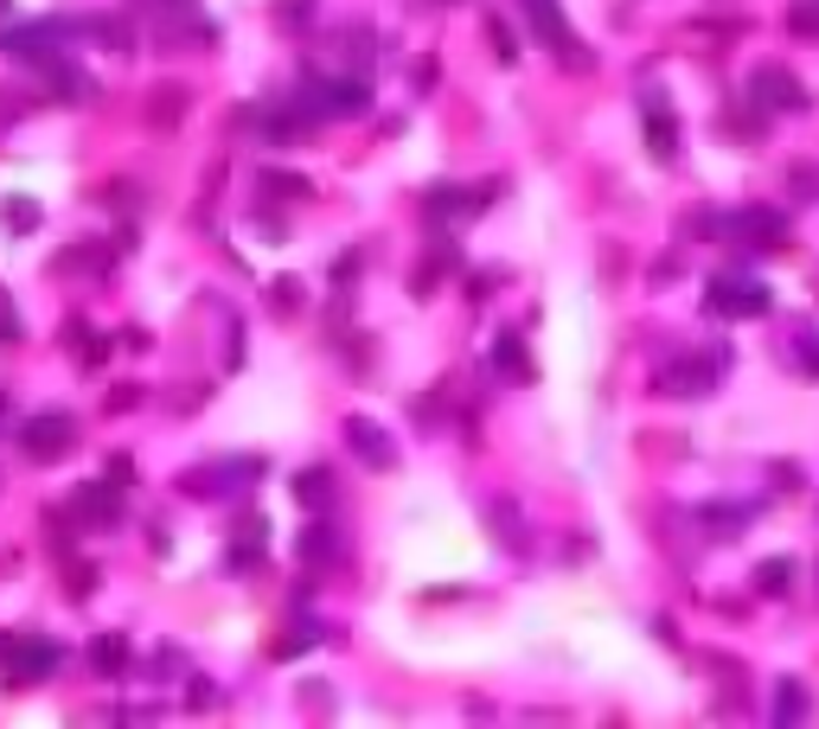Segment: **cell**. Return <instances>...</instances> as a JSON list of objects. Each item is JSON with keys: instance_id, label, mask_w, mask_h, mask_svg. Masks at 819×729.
Wrapping results in <instances>:
<instances>
[{"instance_id": "9c48e42d", "label": "cell", "mask_w": 819, "mask_h": 729, "mask_svg": "<svg viewBox=\"0 0 819 729\" xmlns=\"http://www.w3.org/2000/svg\"><path fill=\"white\" fill-rule=\"evenodd\" d=\"M647 142H653L660 160H672V147H678V122H672V110H666L660 90H647Z\"/></svg>"}, {"instance_id": "30bf717a", "label": "cell", "mask_w": 819, "mask_h": 729, "mask_svg": "<svg viewBox=\"0 0 819 729\" xmlns=\"http://www.w3.org/2000/svg\"><path fill=\"white\" fill-rule=\"evenodd\" d=\"M77 512H83L90 525H115V518H122V506H115V486H83V493H77Z\"/></svg>"}, {"instance_id": "6da1fadb", "label": "cell", "mask_w": 819, "mask_h": 729, "mask_svg": "<svg viewBox=\"0 0 819 729\" xmlns=\"http://www.w3.org/2000/svg\"><path fill=\"white\" fill-rule=\"evenodd\" d=\"M71 441H77V416H65V410H45V416H26V423H20V448H26V461H38V468L65 461Z\"/></svg>"}, {"instance_id": "8992f818", "label": "cell", "mask_w": 819, "mask_h": 729, "mask_svg": "<svg viewBox=\"0 0 819 729\" xmlns=\"http://www.w3.org/2000/svg\"><path fill=\"white\" fill-rule=\"evenodd\" d=\"M749 97H755V103H768V110H800V103H807V97H800V83H794L782 65H762V71H755V83H749Z\"/></svg>"}, {"instance_id": "7402d4cb", "label": "cell", "mask_w": 819, "mask_h": 729, "mask_svg": "<svg viewBox=\"0 0 819 729\" xmlns=\"http://www.w3.org/2000/svg\"><path fill=\"white\" fill-rule=\"evenodd\" d=\"M262 186H269V192H289V199H301V192H307V180H301V173H262Z\"/></svg>"}, {"instance_id": "52a82bcc", "label": "cell", "mask_w": 819, "mask_h": 729, "mask_svg": "<svg viewBox=\"0 0 819 729\" xmlns=\"http://www.w3.org/2000/svg\"><path fill=\"white\" fill-rule=\"evenodd\" d=\"M346 436H352V455H359L366 468H391V461H397V448H391V436L378 429L372 416H352V423H346Z\"/></svg>"}, {"instance_id": "cb8c5ba5", "label": "cell", "mask_w": 819, "mask_h": 729, "mask_svg": "<svg viewBox=\"0 0 819 729\" xmlns=\"http://www.w3.org/2000/svg\"><path fill=\"white\" fill-rule=\"evenodd\" d=\"M787 26H800V33H819V7H794V13H787Z\"/></svg>"}, {"instance_id": "4fadbf2b", "label": "cell", "mask_w": 819, "mask_h": 729, "mask_svg": "<svg viewBox=\"0 0 819 729\" xmlns=\"http://www.w3.org/2000/svg\"><path fill=\"white\" fill-rule=\"evenodd\" d=\"M180 115H187V90H180V83H167V90L154 97V128H173Z\"/></svg>"}, {"instance_id": "7a4b0ae2", "label": "cell", "mask_w": 819, "mask_h": 729, "mask_svg": "<svg viewBox=\"0 0 819 729\" xmlns=\"http://www.w3.org/2000/svg\"><path fill=\"white\" fill-rule=\"evenodd\" d=\"M58 665V640H13L0 633V678L7 685H38Z\"/></svg>"}, {"instance_id": "e0dca14e", "label": "cell", "mask_w": 819, "mask_h": 729, "mask_svg": "<svg viewBox=\"0 0 819 729\" xmlns=\"http://www.w3.org/2000/svg\"><path fill=\"white\" fill-rule=\"evenodd\" d=\"M493 359H500V371H513V378H531V359H525V346L513 339V333L493 346Z\"/></svg>"}, {"instance_id": "d4e9b609", "label": "cell", "mask_w": 819, "mask_h": 729, "mask_svg": "<svg viewBox=\"0 0 819 729\" xmlns=\"http://www.w3.org/2000/svg\"><path fill=\"white\" fill-rule=\"evenodd\" d=\"M486 33H493V52H500V58H506V65H513V58H519V45H513V38H506V26H486Z\"/></svg>"}, {"instance_id": "d6986e66", "label": "cell", "mask_w": 819, "mask_h": 729, "mask_svg": "<svg viewBox=\"0 0 819 729\" xmlns=\"http://www.w3.org/2000/svg\"><path fill=\"white\" fill-rule=\"evenodd\" d=\"M775 717H782V724H787V717H807V685H794V678H787V685H782V704H775Z\"/></svg>"}, {"instance_id": "ffe728a7", "label": "cell", "mask_w": 819, "mask_h": 729, "mask_svg": "<svg viewBox=\"0 0 819 729\" xmlns=\"http://www.w3.org/2000/svg\"><path fill=\"white\" fill-rule=\"evenodd\" d=\"M269 307H276V314H295V307H301V282H289V276H282V282L269 289Z\"/></svg>"}, {"instance_id": "8fae6325", "label": "cell", "mask_w": 819, "mask_h": 729, "mask_svg": "<svg viewBox=\"0 0 819 729\" xmlns=\"http://www.w3.org/2000/svg\"><path fill=\"white\" fill-rule=\"evenodd\" d=\"M737 231H755V244H782V212H762V205H749V212H737Z\"/></svg>"}, {"instance_id": "ac0fdd59", "label": "cell", "mask_w": 819, "mask_h": 729, "mask_svg": "<svg viewBox=\"0 0 819 729\" xmlns=\"http://www.w3.org/2000/svg\"><path fill=\"white\" fill-rule=\"evenodd\" d=\"M0 218L13 224V231H33V224H38V205H33V199H7V205H0Z\"/></svg>"}, {"instance_id": "277c9868", "label": "cell", "mask_w": 819, "mask_h": 729, "mask_svg": "<svg viewBox=\"0 0 819 729\" xmlns=\"http://www.w3.org/2000/svg\"><path fill=\"white\" fill-rule=\"evenodd\" d=\"M366 103H372V90H366V83H352V77L321 83V90H301V115H359Z\"/></svg>"}, {"instance_id": "2e32d148", "label": "cell", "mask_w": 819, "mask_h": 729, "mask_svg": "<svg viewBox=\"0 0 819 729\" xmlns=\"http://www.w3.org/2000/svg\"><path fill=\"white\" fill-rule=\"evenodd\" d=\"M295 486H301V500H307V506H327V500H334V474H327V468H307Z\"/></svg>"}, {"instance_id": "ba28073f", "label": "cell", "mask_w": 819, "mask_h": 729, "mask_svg": "<svg viewBox=\"0 0 819 729\" xmlns=\"http://www.w3.org/2000/svg\"><path fill=\"white\" fill-rule=\"evenodd\" d=\"M660 391H666V397H705V391H710V365H698V359L666 365V371H660Z\"/></svg>"}, {"instance_id": "3957f363", "label": "cell", "mask_w": 819, "mask_h": 729, "mask_svg": "<svg viewBox=\"0 0 819 729\" xmlns=\"http://www.w3.org/2000/svg\"><path fill=\"white\" fill-rule=\"evenodd\" d=\"M710 314H723V321H762L768 314V289L762 282H749V276H717L705 294Z\"/></svg>"}, {"instance_id": "5bb4252c", "label": "cell", "mask_w": 819, "mask_h": 729, "mask_svg": "<svg viewBox=\"0 0 819 729\" xmlns=\"http://www.w3.org/2000/svg\"><path fill=\"white\" fill-rule=\"evenodd\" d=\"M301 557H307V563H334V557H339V538L327 531V525H314V531L301 538Z\"/></svg>"}, {"instance_id": "5b68a950", "label": "cell", "mask_w": 819, "mask_h": 729, "mask_svg": "<svg viewBox=\"0 0 819 729\" xmlns=\"http://www.w3.org/2000/svg\"><path fill=\"white\" fill-rule=\"evenodd\" d=\"M525 13H531V26H538V38H545V45L558 52L563 65H590V58H583V52L570 45V20L558 13V0H525Z\"/></svg>"}, {"instance_id": "7c38bea8", "label": "cell", "mask_w": 819, "mask_h": 729, "mask_svg": "<svg viewBox=\"0 0 819 729\" xmlns=\"http://www.w3.org/2000/svg\"><path fill=\"white\" fill-rule=\"evenodd\" d=\"M90 665H97V672H122V665H128V640H122V633H103V640H97V653H90Z\"/></svg>"}, {"instance_id": "44dd1931", "label": "cell", "mask_w": 819, "mask_h": 729, "mask_svg": "<svg viewBox=\"0 0 819 729\" xmlns=\"http://www.w3.org/2000/svg\"><path fill=\"white\" fill-rule=\"evenodd\" d=\"M787 576H794V563H782V557H775V563H762V570H755V588H768V595H775V588H787Z\"/></svg>"}, {"instance_id": "603a6c76", "label": "cell", "mask_w": 819, "mask_h": 729, "mask_svg": "<svg viewBox=\"0 0 819 729\" xmlns=\"http://www.w3.org/2000/svg\"><path fill=\"white\" fill-rule=\"evenodd\" d=\"M13 339H20V321H13V301L0 289V346H13Z\"/></svg>"}, {"instance_id": "484cf974", "label": "cell", "mask_w": 819, "mask_h": 729, "mask_svg": "<svg viewBox=\"0 0 819 729\" xmlns=\"http://www.w3.org/2000/svg\"><path fill=\"white\" fill-rule=\"evenodd\" d=\"M794 180H807L800 192H807V199H819V167H814V160H807V167H794Z\"/></svg>"}, {"instance_id": "9a60e30c", "label": "cell", "mask_w": 819, "mask_h": 729, "mask_svg": "<svg viewBox=\"0 0 819 729\" xmlns=\"http://www.w3.org/2000/svg\"><path fill=\"white\" fill-rule=\"evenodd\" d=\"M486 518L506 531V545H513V550H525V525H519V512H513V500H493V506H486Z\"/></svg>"}]
</instances>
